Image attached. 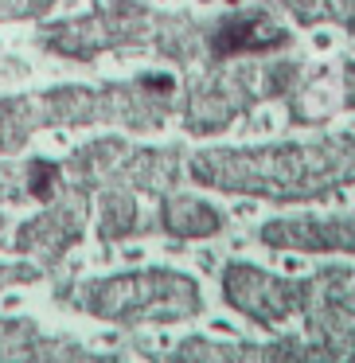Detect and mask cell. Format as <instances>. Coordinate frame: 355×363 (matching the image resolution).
<instances>
[{
  "label": "cell",
  "instance_id": "6da1fadb",
  "mask_svg": "<svg viewBox=\"0 0 355 363\" xmlns=\"http://www.w3.org/2000/svg\"><path fill=\"white\" fill-rule=\"evenodd\" d=\"M281 35L277 32H266L261 20H230L227 28L215 32V51L219 55H230V51H246V48H269L277 43Z\"/></svg>",
  "mask_w": 355,
  "mask_h": 363
}]
</instances>
